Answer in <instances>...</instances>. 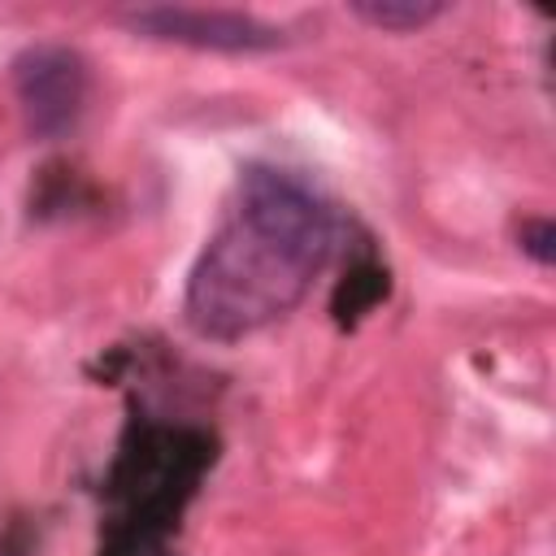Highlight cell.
Listing matches in <instances>:
<instances>
[{
  "label": "cell",
  "instance_id": "5b68a950",
  "mask_svg": "<svg viewBox=\"0 0 556 556\" xmlns=\"http://www.w3.org/2000/svg\"><path fill=\"white\" fill-rule=\"evenodd\" d=\"M521 248L534 256V261H552V222H530L526 235H521Z\"/></svg>",
  "mask_w": 556,
  "mask_h": 556
},
{
  "label": "cell",
  "instance_id": "3957f363",
  "mask_svg": "<svg viewBox=\"0 0 556 556\" xmlns=\"http://www.w3.org/2000/svg\"><path fill=\"white\" fill-rule=\"evenodd\" d=\"M13 96L22 104L26 130L39 139H61L78 126L87 109V61L65 43H35L13 61Z\"/></svg>",
  "mask_w": 556,
  "mask_h": 556
},
{
  "label": "cell",
  "instance_id": "7a4b0ae2",
  "mask_svg": "<svg viewBox=\"0 0 556 556\" xmlns=\"http://www.w3.org/2000/svg\"><path fill=\"white\" fill-rule=\"evenodd\" d=\"M117 22L143 39L187 43L204 52H269L287 43V30L239 9H200V4H139L117 13Z\"/></svg>",
  "mask_w": 556,
  "mask_h": 556
},
{
  "label": "cell",
  "instance_id": "6da1fadb",
  "mask_svg": "<svg viewBox=\"0 0 556 556\" xmlns=\"http://www.w3.org/2000/svg\"><path fill=\"white\" fill-rule=\"evenodd\" d=\"M330 252L334 217L326 200L287 169L248 165L187 274L182 317L200 339L239 343L282 321Z\"/></svg>",
  "mask_w": 556,
  "mask_h": 556
},
{
  "label": "cell",
  "instance_id": "277c9868",
  "mask_svg": "<svg viewBox=\"0 0 556 556\" xmlns=\"http://www.w3.org/2000/svg\"><path fill=\"white\" fill-rule=\"evenodd\" d=\"M365 26L374 30H387V35H408V30H421L430 26L443 4L439 0H352L348 4Z\"/></svg>",
  "mask_w": 556,
  "mask_h": 556
}]
</instances>
